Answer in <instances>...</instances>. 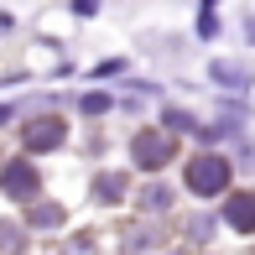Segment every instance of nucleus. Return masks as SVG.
I'll return each mask as SVG.
<instances>
[{"instance_id": "obj_5", "label": "nucleus", "mask_w": 255, "mask_h": 255, "mask_svg": "<svg viewBox=\"0 0 255 255\" xmlns=\"http://www.w3.org/2000/svg\"><path fill=\"white\" fill-rule=\"evenodd\" d=\"M229 224L255 229V193H235V198H229Z\"/></svg>"}, {"instance_id": "obj_3", "label": "nucleus", "mask_w": 255, "mask_h": 255, "mask_svg": "<svg viewBox=\"0 0 255 255\" xmlns=\"http://www.w3.org/2000/svg\"><path fill=\"white\" fill-rule=\"evenodd\" d=\"M167 156H172L167 135H141V141H135V161H141V167H161Z\"/></svg>"}, {"instance_id": "obj_4", "label": "nucleus", "mask_w": 255, "mask_h": 255, "mask_svg": "<svg viewBox=\"0 0 255 255\" xmlns=\"http://www.w3.org/2000/svg\"><path fill=\"white\" fill-rule=\"evenodd\" d=\"M57 141H63V125H57V120H37L26 130V146H31V151H47V146H57Z\"/></svg>"}, {"instance_id": "obj_2", "label": "nucleus", "mask_w": 255, "mask_h": 255, "mask_svg": "<svg viewBox=\"0 0 255 255\" xmlns=\"http://www.w3.org/2000/svg\"><path fill=\"white\" fill-rule=\"evenodd\" d=\"M0 182H5V193H10V198H31V188H37V172H31L26 161H10Z\"/></svg>"}, {"instance_id": "obj_1", "label": "nucleus", "mask_w": 255, "mask_h": 255, "mask_svg": "<svg viewBox=\"0 0 255 255\" xmlns=\"http://www.w3.org/2000/svg\"><path fill=\"white\" fill-rule=\"evenodd\" d=\"M188 188H193V193H224V188H229V161H224V156H193Z\"/></svg>"}]
</instances>
